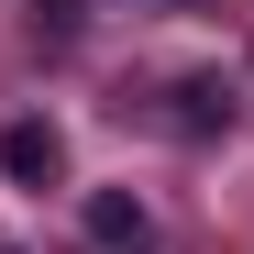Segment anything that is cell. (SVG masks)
<instances>
[{
  "label": "cell",
  "instance_id": "obj_1",
  "mask_svg": "<svg viewBox=\"0 0 254 254\" xmlns=\"http://www.w3.org/2000/svg\"><path fill=\"white\" fill-rule=\"evenodd\" d=\"M0 177L11 188H56L66 177V133L56 122H11V133H0Z\"/></svg>",
  "mask_w": 254,
  "mask_h": 254
},
{
  "label": "cell",
  "instance_id": "obj_2",
  "mask_svg": "<svg viewBox=\"0 0 254 254\" xmlns=\"http://www.w3.org/2000/svg\"><path fill=\"white\" fill-rule=\"evenodd\" d=\"M89 243L100 254H144V199L133 188H89Z\"/></svg>",
  "mask_w": 254,
  "mask_h": 254
},
{
  "label": "cell",
  "instance_id": "obj_3",
  "mask_svg": "<svg viewBox=\"0 0 254 254\" xmlns=\"http://www.w3.org/2000/svg\"><path fill=\"white\" fill-rule=\"evenodd\" d=\"M177 133H232V77H177Z\"/></svg>",
  "mask_w": 254,
  "mask_h": 254
},
{
  "label": "cell",
  "instance_id": "obj_4",
  "mask_svg": "<svg viewBox=\"0 0 254 254\" xmlns=\"http://www.w3.org/2000/svg\"><path fill=\"white\" fill-rule=\"evenodd\" d=\"M45 22H89V0H45Z\"/></svg>",
  "mask_w": 254,
  "mask_h": 254
},
{
  "label": "cell",
  "instance_id": "obj_5",
  "mask_svg": "<svg viewBox=\"0 0 254 254\" xmlns=\"http://www.w3.org/2000/svg\"><path fill=\"white\" fill-rule=\"evenodd\" d=\"M0 254H22V243H0Z\"/></svg>",
  "mask_w": 254,
  "mask_h": 254
}]
</instances>
